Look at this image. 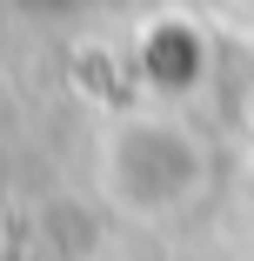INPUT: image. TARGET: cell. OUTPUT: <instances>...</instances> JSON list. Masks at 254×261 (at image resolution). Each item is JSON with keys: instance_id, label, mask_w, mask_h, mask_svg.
Listing matches in <instances>:
<instances>
[{"instance_id": "3957f363", "label": "cell", "mask_w": 254, "mask_h": 261, "mask_svg": "<svg viewBox=\"0 0 254 261\" xmlns=\"http://www.w3.org/2000/svg\"><path fill=\"white\" fill-rule=\"evenodd\" d=\"M234 201H241V215H247V228H254V154L241 161V181H234Z\"/></svg>"}, {"instance_id": "7a4b0ae2", "label": "cell", "mask_w": 254, "mask_h": 261, "mask_svg": "<svg viewBox=\"0 0 254 261\" xmlns=\"http://www.w3.org/2000/svg\"><path fill=\"white\" fill-rule=\"evenodd\" d=\"M140 74H147L161 108H187L201 94V81H208V40H201V27L181 20V14L154 20L140 34Z\"/></svg>"}, {"instance_id": "6da1fadb", "label": "cell", "mask_w": 254, "mask_h": 261, "mask_svg": "<svg viewBox=\"0 0 254 261\" xmlns=\"http://www.w3.org/2000/svg\"><path fill=\"white\" fill-rule=\"evenodd\" d=\"M214 188V147L187 108H114L94 134V194L121 221H181Z\"/></svg>"}]
</instances>
